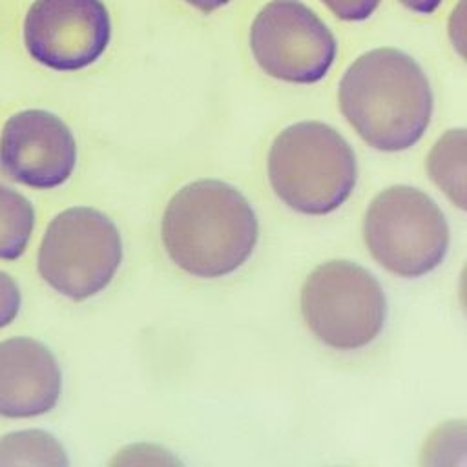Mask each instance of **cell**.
<instances>
[{"label": "cell", "mask_w": 467, "mask_h": 467, "mask_svg": "<svg viewBox=\"0 0 467 467\" xmlns=\"http://www.w3.org/2000/svg\"><path fill=\"white\" fill-rule=\"evenodd\" d=\"M363 239L387 272L416 279L440 266L451 232L441 208L423 190L394 184L381 190L363 217Z\"/></svg>", "instance_id": "obj_4"}, {"label": "cell", "mask_w": 467, "mask_h": 467, "mask_svg": "<svg viewBox=\"0 0 467 467\" xmlns=\"http://www.w3.org/2000/svg\"><path fill=\"white\" fill-rule=\"evenodd\" d=\"M62 372L55 354L27 336L0 341V416L26 420L58 403Z\"/></svg>", "instance_id": "obj_10"}, {"label": "cell", "mask_w": 467, "mask_h": 467, "mask_svg": "<svg viewBox=\"0 0 467 467\" xmlns=\"http://www.w3.org/2000/svg\"><path fill=\"white\" fill-rule=\"evenodd\" d=\"M405 9L420 13V15H431L434 13L443 0H398Z\"/></svg>", "instance_id": "obj_17"}, {"label": "cell", "mask_w": 467, "mask_h": 467, "mask_svg": "<svg viewBox=\"0 0 467 467\" xmlns=\"http://www.w3.org/2000/svg\"><path fill=\"white\" fill-rule=\"evenodd\" d=\"M337 104L365 144L378 151H403L427 131L434 95L421 66L396 47H374L343 73Z\"/></svg>", "instance_id": "obj_1"}, {"label": "cell", "mask_w": 467, "mask_h": 467, "mask_svg": "<svg viewBox=\"0 0 467 467\" xmlns=\"http://www.w3.org/2000/svg\"><path fill=\"white\" fill-rule=\"evenodd\" d=\"M35 210L26 195L0 182V259H18L33 235Z\"/></svg>", "instance_id": "obj_13"}, {"label": "cell", "mask_w": 467, "mask_h": 467, "mask_svg": "<svg viewBox=\"0 0 467 467\" xmlns=\"http://www.w3.org/2000/svg\"><path fill=\"white\" fill-rule=\"evenodd\" d=\"M22 33L35 62L53 71H78L108 49L111 18L102 0H33Z\"/></svg>", "instance_id": "obj_8"}, {"label": "cell", "mask_w": 467, "mask_h": 467, "mask_svg": "<svg viewBox=\"0 0 467 467\" xmlns=\"http://www.w3.org/2000/svg\"><path fill=\"white\" fill-rule=\"evenodd\" d=\"M122 263L117 224L91 206H71L47 224L38 252L40 277L60 296L84 301L100 294Z\"/></svg>", "instance_id": "obj_6"}, {"label": "cell", "mask_w": 467, "mask_h": 467, "mask_svg": "<svg viewBox=\"0 0 467 467\" xmlns=\"http://www.w3.org/2000/svg\"><path fill=\"white\" fill-rule=\"evenodd\" d=\"M77 142L69 126L51 111L13 113L0 133V171L35 190L62 186L75 171Z\"/></svg>", "instance_id": "obj_9"}, {"label": "cell", "mask_w": 467, "mask_h": 467, "mask_svg": "<svg viewBox=\"0 0 467 467\" xmlns=\"http://www.w3.org/2000/svg\"><path fill=\"white\" fill-rule=\"evenodd\" d=\"M467 135L463 128L447 130L427 155V173L445 197L465 210Z\"/></svg>", "instance_id": "obj_11"}, {"label": "cell", "mask_w": 467, "mask_h": 467, "mask_svg": "<svg viewBox=\"0 0 467 467\" xmlns=\"http://www.w3.org/2000/svg\"><path fill=\"white\" fill-rule=\"evenodd\" d=\"M250 51L268 77L305 86L327 77L337 42L317 13L301 0H270L252 20Z\"/></svg>", "instance_id": "obj_7"}, {"label": "cell", "mask_w": 467, "mask_h": 467, "mask_svg": "<svg viewBox=\"0 0 467 467\" xmlns=\"http://www.w3.org/2000/svg\"><path fill=\"white\" fill-rule=\"evenodd\" d=\"M161 239L177 268L193 277L217 279L252 257L259 221L237 188L219 179H197L170 197Z\"/></svg>", "instance_id": "obj_2"}, {"label": "cell", "mask_w": 467, "mask_h": 467, "mask_svg": "<svg viewBox=\"0 0 467 467\" xmlns=\"http://www.w3.org/2000/svg\"><path fill=\"white\" fill-rule=\"evenodd\" d=\"M16 465H69L64 445L42 429H22L0 438V467Z\"/></svg>", "instance_id": "obj_12"}, {"label": "cell", "mask_w": 467, "mask_h": 467, "mask_svg": "<svg viewBox=\"0 0 467 467\" xmlns=\"http://www.w3.org/2000/svg\"><path fill=\"white\" fill-rule=\"evenodd\" d=\"M336 18L343 22H363L374 15L381 0H319Z\"/></svg>", "instance_id": "obj_15"}, {"label": "cell", "mask_w": 467, "mask_h": 467, "mask_svg": "<svg viewBox=\"0 0 467 467\" xmlns=\"http://www.w3.org/2000/svg\"><path fill=\"white\" fill-rule=\"evenodd\" d=\"M266 173L274 193L288 208L303 215H327L350 197L358 162L337 130L319 120H301L274 137Z\"/></svg>", "instance_id": "obj_3"}, {"label": "cell", "mask_w": 467, "mask_h": 467, "mask_svg": "<svg viewBox=\"0 0 467 467\" xmlns=\"http://www.w3.org/2000/svg\"><path fill=\"white\" fill-rule=\"evenodd\" d=\"M184 2L201 13H213L221 7H224L232 0H184Z\"/></svg>", "instance_id": "obj_18"}, {"label": "cell", "mask_w": 467, "mask_h": 467, "mask_svg": "<svg viewBox=\"0 0 467 467\" xmlns=\"http://www.w3.org/2000/svg\"><path fill=\"white\" fill-rule=\"evenodd\" d=\"M299 308L316 339L334 350L370 345L387 319V299L379 281L348 259L317 265L301 285Z\"/></svg>", "instance_id": "obj_5"}, {"label": "cell", "mask_w": 467, "mask_h": 467, "mask_svg": "<svg viewBox=\"0 0 467 467\" xmlns=\"http://www.w3.org/2000/svg\"><path fill=\"white\" fill-rule=\"evenodd\" d=\"M22 306V294L15 277L0 270V328L11 325Z\"/></svg>", "instance_id": "obj_16"}, {"label": "cell", "mask_w": 467, "mask_h": 467, "mask_svg": "<svg viewBox=\"0 0 467 467\" xmlns=\"http://www.w3.org/2000/svg\"><path fill=\"white\" fill-rule=\"evenodd\" d=\"M177 460L168 454V451L161 449L159 445L151 443H133L124 449H120L113 460L109 462L111 465H150V463H175Z\"/></svg>", "instance_id": "obj_14"}]
</instances>
